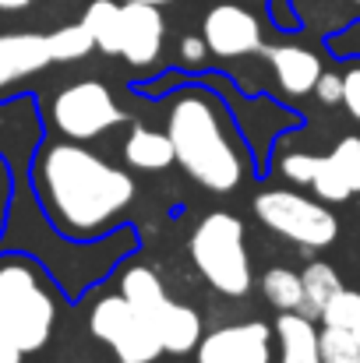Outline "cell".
<instances>
[{"label": "cell", "mask_w": 360, "mask_h": 363, "mask_svg": "<svg viewBox=\"0 0 360 363\" xmlns=\"http://www.w3.org/2000/svg\"><path fill=\"white\" fill-rule=\"evenodd\" d=\"M36 191L46 216L71 237L103 233L134 201V180L78 141H53L43 148Z\"/></svg>", "instance_id": "cell-1"}, {"label": "cell", "mask_w": 360, "mask_h": 363, "mask_svg": "<svg viewBox=\"0 0 360 363\" xmlns=\"http://www.w3.org/2000/svg\"><path fill=\"white\" fill-rule=\"evenodd\" d=\"M166 138L173 162L212 194H234L244 180V152L219 106L205 92H184L173 99L166 117Z\"/></svg>", "instance_id": "cell-2"}, {"label": "cell", "mask_w": 360, "mask_h": 363, "mask_svg": "<svg viewBox=\"0 0 360 363\" xmlns=\"http://www.w3.org/2000/svg\"><path fill=\"white\" fill-rule=\"evenodd\" d=\"M57 321V300L43 272L25 257L0 261V332L28 357L39 353Z\"/></svg>", "instance_id": "cell-3"}, {"label": "cell", "mask_w": 360, "mask_h": 363, "mask_svg": "<svg viewBox=\"0 0 360 363\" xmlns=\"http://www.w3.org/2000/svg\"><path fill=\"white\" fill-rule=\"evenodd\" d=\"M187 254L198 275L223 296H244L251 289V257L244 243V223L230 212H209L191 240Z\"/></svg>", "instance_id": "cell-4"}, {"label": "cell", "mask_w": 360, "mask_h": 363, "mask_svg": "<svg viewBox=\"0 0 360 363\" xmlns=\"http://www.w3.org/2000/svg\"><path fill=\"white\" fill-rule=\"evenodd\" d=\"M120 296L152 325L163 353H191L202 339V318L195 307L166 296L159 275L145 264H134L120 279Z\"/></svg>", "instance_id": "cell-5"}, {"label": "cell", "mask_w": 360, "mask_h": 363, "mask_svg": "<svg viewBox=\"0 0 360 363\" xmlns=\"http://www.w3.org/2000/svg\"><path fill=\"white\" fill-rule=\"evenodd\" d=\"M254 216L279 237L300 243L307 250H322L339 237V219L329 212V205L304 198L297 191L286 187H272L261 191L254 198Z\"/></svg>", "instance_id": "cell-6"}, {"label": "cell", "mask_w": 360, "mask_h": 363, "mask_svg": "<svg viewBox=\"0 0 360 363\" xmlns=\"http://www.w3.org/2000/svg\"><path fill=\"white\" fill-rule=\"evenodd\" d=\"M50 117L57 123V130L71 141H92V138H99V134H107L127 121V113L120 110L114 92L92 78L60 89L50 103Z\"/></svg>", "instance_id": "cell-7"}, {"label": "cell", "mask_w": 360, "mask_h": 363, "mask_svg": "<svg viewBox=\"0 0 360 363\" xmlns=\"http://www.w3.org/2000/svg\"><path fill=\"white\" fill-rule=\"evenodd\" d=\"M89 328L92 335L114 350V357L120 363H152L163 346L152 332V325L124 300V296H103L96 307H92V318H89Z\"/></svg>", "instance_id": "cell-8"}, {"label": "cell", "mask_w": 360, "mask_h": 363, "mask_svg": "<svg viewBox=\"0 0 360 363\" xmlns=\"http://www.w3.org/2000/svg\"><path fill=\"white\" fill-rule=\"evenodd\" d=\"M202 39L209 53L234 60V57H247L261 50V25L240 4H216L202 21Z\"/></svg>", "instance_id": "cell-9"}, {"label": "cell", "mask_w": 360, "mask_h": 363, "mask_svg": "<svg viewBox=\"0 0 360 363\" xmlns=\"http://www.w3.org/2000/svg\"><path fill=\"white\" fill-rule=\"evenodd\" d=\"M198 363H272V328L244 321L198 339Z\"/></svg>", "instance_id": "cell-10"}, {"label": "cell", "mask_w": 360, "mask_h": 363, "mask_svg": "<svg viewBox=\"0 0 360 363\" xmlns=\"http://www.w3.org/2000/svg\"><path fill=\"white\" fill-rule=\"evenodd\" d=\"M163 35H166V21L159 7L120 0L117 57H124L131 67H152L163 53Z\"/></svg>", "instance_id": "cell-11"}, {"label": "cell", "mask_w": 360, "mask_h": 363, "mask_svg": "<svg viewBox=\"0 0 360 363\" xmlns=\"http://www.w3.org/2000/svg\"><path fill=\"white\" fill-rule=\"evenodd\" d=\"M322 201H350L360 194V138H343L329 155H318V169L311 180Z\"/></svg>", "instance_id": "cell-12"}, {"label": "cell", "mask_w": 360, "mask_h": 363, "mask_svg": "<svg viewBox=\"0 0 360 363\" xmlns=\"http://www.w3.org/2000/svg\"><path fill=\"white\" fill-rule=\"evenodd\" d=\"M50 57V43L43 32H0V89L39 74Z\"/></svg>", "instance_id": "cell-13"}, {"label": "cell", "mask_w": 360, "mask_h": 363, "mask_svg": "<svg viewBox=\"0 0 360 363\" xmlns=\"http://www.w3.org/2000/svg\"><path fill=\"white\" fill-rule=\"evenodd\" d=\"M272 71H276V82L283 85L286 96H307L315 92L318 78H322V60L304 50V46H268L265 50Z\"/></svg>", "instance_id": "cell-14"}, {"label": "cell", "mask_w": 360, "mask_h": 363, "mask_svg": "<svg viewBox=\"0 0 360 363\" xmlns=\"http://www.w3.org/2000/svg\"><path fill=\"white\" fill-rule=\"evenodd\" d=\"M276 335L283 346V363H322L318 357V328L300 311H283L276 321Z\"/></svg>", "instance_id": "cell-15"}, {"label": "cell", "mask_w": 360, "mask_h": 363, "mask_svg": "<svg viewBox=\"0 0 360 363\" xmlns=\"http://www.w3.org/2000/svg\"><path fill=\"white\" fill-rule=\"evenodd\" d=\"M124 159L127 166L141 169V173H159L166 166H173V145L166 138V130H152V127H134L124 141Z\"/></svg>", "instance_id": "cell-16"}, {"label": "cell", "mask_w": 360, "mask_h": 363, "mask_svg": "<svg viewBox=\"0 0 360 363\" xmlns=\"http://www.w3.org/2000/svg\"><path fill=\"white\" fill-rule=\"evenodd\" d=\"M300 282H304V307H300V314L304 318H322V311L329 307V300L343 289V282H339V272L332 268V264H325V261H311L304 272H300Z\"/></svg>", "instance_id": "cell-17"}, {"label": "cell", "mask_w": 360, "mask_h": 363, "mask_svg": "<svg viewBox=\"0 0 360 363\" xmlns=\"http://www.w3.org/2000/svg\"><path fill=\"white\" fill-rule=\"evenodd\" d=\"M261 293L265 300L283 314V311H300L304 307V282H300V272H290L283 264L268 268L265 279H261Z\"/></svg>", "instance_id": "cell-18"}, {"label": "cell", "mask_w": 360, "mask_h": 363, "mask_svg": "<svg viewBox=\"0 0 360 363\" xmlns=\"http://www.w3.org/2000/svg\"><path fill=\"white\" fill-rule=\"evenodd\" d=\"M82 21L89 25L96 50H103L107 57H117V32H120V4L117 0H92L82 14Z\"/></svg>", "instance_id": "cell-19"}, {"label": "cell", "mask_w": 360, "mask_h": 363, "mask_svg": "<svg viewBox=\"0 0 360 363\" xmlns=\"http://www.w3.org/2000/svg\"><path fill=\"white\" fill-rule=\"evenodd\" d=\"M46 43H50V57H53L57 64L82 60V57H89V53L96 50V39H92V32H89V25H85V21L60 25L57 32H50V35H46Z\"/></svg>", "instance_id": "cell-20"}, {"label": "cell", "mask_w": 360, "mask_h": 363, "mask_svg": "<svg viewBox=\"0 0 360 363\" xmlns=\"http://www.w3.org/2000/svg\"><path fill=\"white\" fill-rule=\"evenodd\" d=\"M318 357L322 363H360V342L350 328L325 325L318 332Z\"/></svg>", "instance_id": "cell-21"}, {"label": "cell", "mask_w": 360, "mask_h": 363, "mask_svg": "<svg viewBox=\"0 0 360 363\" xmlns=\"http://www.w3.org/2000/svg\"><path fill=\"white\" fill-rule=\"evenodd\" d=\"M322 321L325 325H332V328H357L360 325V293L357 289H339L332 300H329V307L322 311Z\"/></svg>", "instance_id": "cell-22"}, {"label": "cell", "mask_w": 360, "mask_h": 363, "mask_svg": "<svg viewBox=\"0 0 360 363\" xmlns=\"http://www.w3.org/2000/svg\"><path fill=\"white\" fill-rule=\"evenodd\" d=\"M279 169H283V177H286V180H293V184H307V187H311L315 169H318V155H307V152H290V155H283Z\"/></svg>", "instance_id": "cell-23"}, {"label": "cell", "mask_w": 360, "mask_h": 363, "mask_svg": "<svg viewBox=\"0 0 360 363\" xmlns=\"http://www.w3.org/2000/svg\"><path fill=\"white\" fill-rule=\"evenodd\" d=\"M315 96H318L325 106H339V103H343V74H325V71H322V78H318V85H315Z\"/></svg>", "instance_id": "cell-24"}, {"label": "cell", "mask_w": 360, "mask_h": 363, "mask_svg": "<svg viewBox=\"0 0 360 363\" xmlns=\"http://www.w3.org/2000/svg\"><path fill=\"white\" fill-rule=\"evenodd\" d=\"M343 106L354 121H360V67L343 74Z\"/></svg>", "instance_id": "cell-25"}, {"label": "cell", "mask_w": 360, "mask_h": 363, "mask_svg": "<svg viewBox=\"0 0 360 363\" xmlns=\"http://www.w3.org/2000/svg\"><path fill=\"white\" fill-rule=\"evenodd\" d=\"M205 53H209V46H205V39H198V35H187V39L180 43V57H184V64H191V67H198V64L205 60Z\"/></svg>", "instance_id": "cell-26"}, {"label": "cell", "mask_w": 360, "mask_h": 363, "mask_svg": "<svg viewBox=\"0 0 360 363\" xmlns=\"http://www.w3.org/2000/svg\"><path fill=\"white\" fill-rule=\"evenodd\" d=\"M0 363H25V353L0 332Z\"/></svg>", "instance_id": "cell-27"}, {"label": "cell", "mask_w": 360, "mask_h": 363, "mask_svg": "<svg viewBox=\"0 0 360 363\" xmlns=\"http://www.w3.org/2000/svg\"><path fill=\"white\" fill-rule=\"evenodd\" d=\"M36 0H0V11H21V7H32Z\"/></svg>", "instance_id": "cell-28"}, {"label": "cell", "mask_w": 360, "mask_h": 363, "mask_svg": "<svg viewBox=\"0 0 360 363\" xmlns=\"http://www.w3.org/2000/svg\"><path fill=\"white\" fill-rule=\"evenodd\" d=\"M127 4H152V7H163V4H173V0H127Z\"/></svg>", "instance_id": "cell-29"}, {"label": "cell", "mask_w": 360, "mask_h": 363, "mask_svg": "<svg viewBox=\"0 0 360 363\" xmlns=\"http://www.w3.org/2000/svg\"><path fill=\"white\" fill-rule=\"evenodd\" d=\"M0 198H4V173H0Z\"/></svg>", "instance_id": "cell-30"}, {"label": "cell", "mask_w": 360, "mask_h": 363, "mask_svg": "<svg viewBox=\"0 0 360 363\" xmlns=\"http://www.w3.org/2000/svg\"><path fill=\"white\" fill-rule=\"evenodd\" d=\"M354 335H357V342H360V325H357V328H354Z\"/></svg>", "instance_id": "cell-31"}, {"label": "cell", "mask_w": 360, "mask_h": 363, "mask_svg": "<svg viewBox=\"0 0 360 363\" xmlns=\"http://www.w3.org/2000/svg\"><path fill=\"white\" fill-rule=\"evenodd\" d=\"M354 4H360V0H354Z\"/></svg>", "instance_id": "cell-32"}]
</instances>
